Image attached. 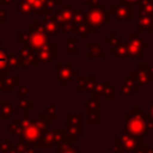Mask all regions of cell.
I'll return each mask as SVG.
<instances>
[{"label": "cell", "instance_id": "cell-1", "mask_svg": "<svg viewBox=\"0 0 153 153\" xmlns=\"http://www.w3.org/2000/svg\"><path fill=\"white\" fill-rule=\"evenodd\" d=\"M126 118V130L129 134L135 136H143L149 133V118L141 108H133L131 112L127 114Z\"/></svg>", "mask_w": 153, "mask_h": 153}, {"label": "cell", "instance_id": "cell-2", "mask_svg": "<svg viewBox=\"0 0 153 153\" xmlns=\"http://www.w3.org/2000/svg\"><path fill=\"white\" fill-rule=\"evenodd\" d=\"M110 19L111 16L109 11L102 4L90 7L84 13V23L87 25L90 32H99V29Z\"/></svg>", "mask_w": 153, "mask_h": 153}, {"label": "cell", "instance_id": "cell-3", "mask_svg": "<svg viewBox=\"0 0 153 153\" xmlns=\"http://www.w3.org/2000/svg\"><path fill=\"white\" fill-rule=\"evenodd\" d=\"M141 146H142V136L131 135L126 129H123L121 131V134H118L116 136V146L115 147H118L123 152L133 153L136 148H139Z\"/></svg>", "mask_w": 153, "mask_h": 153}, {"label": "cell", "instance_id": "cell-4", "mask_svg": "<svg viewBox=\"0 0 153 153\" xmlns=\"http://www.w3.org/2000/svg\"><path fill=\"white\" fill-rule=\"evenodd\" d=\"M124 45L127 48V53H128V57L130 59H137L141 60L142 59V50L145 48H148L149 44L147 42H143L140 37H137V32L133 31L130 37L124 42Z\"/></svg>", "mask_w": 153, "mask_h": 153}, {"label": "cell", "instance_id": "cell-5", "mask_svg": "<svg viewBox=\"0 0 153 153\" xmlns=\"http://www.w3.org/2000/svg\"><path fill=\"white\" fill-rule=\"evenodd\" d=\"M131 78L137 86H147L153 81V65H137L131 71Z\"/></svg>", "mask_w": 153, "mask_h": 153}, {"label": "cell", "instance_id": "cell-6", "mask_svg": "<svg viewBox=\"0 0 153 153\" xmlns=\"http://www.w3.org/2000/svg\"><path fill=\"white\" fill-rule=\"evenodd\" d=\"M67 128L68 140H76L78 136L82 135V114H68Z\"/></svg>", "mask_w": 153, "mask_h": 153}, {"label": "cell", "instance_id": "cell-7", "mask_svg": "<svg viewBox=\"0 0 153 153\" xmlns=\"http://www.w3.org/2000/svg\"><path fill=\"white\" fill-rule=\"evenodd\" d=\"M109 13L111 17L115 18V20L121 22V20H127L131 22V6L129 5H111Z\"/></svg>", "mask_w": 153, "mask_h": 153}, {"label": "cell", "instance_id": "cell-8", "mask_svg": "<svg viewBox=\"0 0 153 153\" xmlns=\"http://www.w3.org/2000/svg\"><path fill=\"white\" fill-rule=\"evenodd\" d=\"M56 72H57V75H59V79L62 86H66V84L71 81L74 75L78 74V71L73 69L71 65H59L56 66Z\"/></svg>", "mask_w": 153, "mask_h": 153}, {"label": "cell", "instance_id": "cell-9", "mask_svg": "<svg viewBox=\"0 0 153 153\" xmlns=\"http://www.w3.org/2000/svg\"><path fill=\"white\" fill-rule=\"evenodd\" d=\"M93 94L97 96H104L106 98H114L116 96V92L114 90V87L111 86V82L109 80H102V81H97L94 90H93Z\"/></svg>", "mask_w": 153, "mask_h": 153}, {"label": "cell", "instance_id": "cell-10", "mask_svg": "<svg viewBox=\"0 0 153 153\" xmlns=\"http://www.w3.org/2000/svg\"><path fill=\"white\" fill-rule=\"evenodd\" d=\"M139 86L135 82V80L129 76L127 79H124V81L122 82V86H121V93L123 97H130L133 93H135L137 91Z\"/></svg>", "mask_w": 153, "mask_h": 153}, {"label": "cell", "instance_id": "cell-11", "mask_svg": "<svg viewBox=\"0 0 153 153\" xmlns=\"http://www.w3.org/2000/svg\"><path fill=\"white\" fill-rule=\"evenodd\" d=\"M88 47V54H87V59L90 60H94V59H99V60H103L105 59V55H104V51L100 47L99 43H96V42H90L87 44Z\"/></svg>", "mask_w": 153, "mask_h": 153}, {"label": "cell", "instance_id": "cell-12", "mask_svg": "<svg viewBox=\"0 0 153 153\" xmlns=\"http://www.w3.org/2000/svg\"><path fill=\"white\" fill-rule=\"evenodd\" d=\"M153 32V19L149 16H139L137 18V30L136 32Z\"/></svg>", "mask_w": 153, "mask_h": 153}, {"label": "cell", "instance_id": "cell-13", "mask_svg": "<svg viewBox=\"0 0 153 153\" xmlns=\"http://www.w3.org/2000/svg\"><path fill=\"white\" fill-rule=\"evenodd\" d=\"M139 16H149L153 17V0H140L137 4Z\"/></svg>", "mask_w": 153, "mask_h": 153}, {"label": "cell", "instance_id": "cell-14", "mask_svg": "<svg viewBox=\"0 0 153 153\" xmlns=\"http://www.w3.org/2000/svg\"><path fill=\"white\" fill-rule=\"evenodd\" d=\"M72 17H73V8L71 6H63L56 13V19L60 23V25L68 23V22H72Z\"/></svg>", "mask_w": 153, "mask_h": 153}, {"label": "cell", "instance_id": "cell-15", "mask_svg": "<svg viewBox=\"0 0 153 153\" xmlns=\"http://www.w3.org/2000/svg\"><path fill=\"white\" fill-rule=\"evenodd\" d=\"M82 108L86 109L88 112H98L99 114V96L93 94V98L86 100L82 104Z\"/></svg>", "mask_w": 153, "mask_h": 153}, {"label": "cell", "instance_id": "cell-16", "mask_svg": "<svg viewBox=\"0 0 153 153\" xmlns=\"http://www.w3.org/2000/svg\"><path fill=\"white\" fill-rule=\"evenodd\" d=\"M110 53L111 54H115V56L118 60H123V59H127L128 57V53H127V48H126L124 43H121L116 48H111L110 49Z\"/></svg>", "mask_w": 153, "mask_h": 153}, {"label": "cell", "instance_id": "cell-17", "mask_svg": "<svg viewBox=\"0 0 153 153\" xmlns=\"http://www.w3.org/2000/svg\"><path fill=\"white\" fill-rule=\"evenodd\" d=\"M59 153H81L75 146L71 145L68 141H65V142H61L59 145Z\"/></svg>", "mask_w": 153, "mask_h": 153}, {"label": "cell", "instance_id": "cell-18", "mask_svg": "<svg viewBox=\"0 0 153 153\" xmlns=\"http://www.w3.org/2000/svg\"><path fill=\"white\" fill-rule=\"evenodd\" d=\"M54 48H55V44H50L49 47L44 48L42 51H41V59L42 61L45 63L48 62L49 60L54 59Z\"/></svg>", "mask_w": 153, "mask_h": 153}, {"label": "cell", "instance_id": "cell-19", "mask_svg": "<svg viewBox=\"0 0 153 153\" xmlns=\"http://www.w3.org/2000/svg\"><path fill=\"white\" fill-rule=\"evenodd\" d=\"M66 43H67V53L68 54H76L78 53V38L68 37Z\"/></svg>", "mask_w": 153, "mask_h": 153}, {"label": "cell", "instance_id": "cell-20", "mask_svg": "<svg viewBox=\"0 0 153 153\" xmlns=\"http://www.w3.org/2000/svg\"><path fill=\"white\" fill-rule=\"evenodd\" d=\"M104 42L105 43H109L112 48H116L117 45H120L122 42H121V39L117 37V35H116V32L115 31H111L110 32V35L108 36V37H105L104 38Z\"/></svg>", "mask_w": 153, "mask_h": 153}, {"label": "cell", "instance_id": "cell-21", "mask_svg": "<svg viewBox=\"0 0 153 153\" xmlns=\"http://www.w3.org/2000/svg\"><path fill=\"white\" fill-rule=\"evenodd\" d=\"M47 30L49 31V33L55 35L60 30V24L54 18H49V20H47Z\"/></svg>", "mask_w": 153, "mask_h": 153}, {"label": "cell", "instance_id": "cell-22", "mask_svg": "<svg viewBox=\"0 0 153 153\" xmlns=\"http://www.w3.org/2000/svg\"><path fill=\"white\" fill-rule=\"evenodd\" d=\"M73 31L76 32V35H79V36H81V37H86V38L88 37V33H90L88 27H87V25H86L85 23L74 26V30H73Z\"/></svg>", "mask_w": 153, "mask_h": 153}, {"label": "cell", "instance_id": "cell-23", "mask_svg": "<svg viewBox=\"0 0 153 153\" xmlns=\"http://www.w3.org/2000/svg\"><path fill=\"white\" fill-rule=\"evenodd\" d=\"M96 82H97V80L94 79V76H93V75H88L87 80H86V81H85V84H84L82 91L93 92V90H94V86H96Z\"/></svg>", "mask_w": 153, "mask_h": 153}, {"label": "cell", "instance_id": "cell-24", "mask_svg": "<svg viewBox=\"0 0 153 153\" xmlns=\"http://www.w3.org/2000/svg\"><path fill=\"white\" fill-rule=\"evenodd\" d=\"M72 22L75 25H80L84 23V12L76 10V11H73V17H72Z\"/></svg>", "mask_w": 153, "mask_h": 153}, {"label": "cell", "instance_id": "cell-25", "mask_svg": "<svg viewBox=\"0 0 153 153\" xmlns=\"http://www.w3.org/2000/svg\"><path fill=\"white\" fill-rule=\"evenodd\" d=\"M88 124L91 126H98L99 124V117L98 112H88Z\"/></svg>", "mask_w": 153, "mask_h": 153}, {"label": "cell", "instance_id": "cell-26", "mask_svg": "<svg viewBox=\"0 0 153 153\" xmlns=\"http://www.w3.org/2000/svg\"><path fill=\"white\" fill-rule=\"evenodd\" d=\"M60 27L62 29V31H65V32H69V31H73V30H74V24H73V22H68V23L61 24Z\"/></svg>", "mask_w": 153, "mask_h": 153}, {"label": "cell", "instance_id": "cell-27", "mask_svg": "<svg viewBox=\"0 0 153 153\" xmlns=\"http://www.w3.org/2000/svg\"><path fill=\"white\" fill-rule=\"evenodd\" d=\"M86 79L82 75H78V92H82V87L85 84Z\"/></svg>", "mask_w": 153, "mask_h": 153}, {"label": "cell", "instance_id": "cell-28", "mask_svg": "<svg viewBox=\"0 0 153 153\" xmlns=\"http://www.w3.org/2000/svg\"><path fill=\"white\" fill-rule=\"evenodd\" d=\"M147 116L153 121V103L148 104V110H147Z\"/></svg>", "mask_w": 153, "mask_h": 153}, {"label": "cell", "instance_id": "cell-29", "mask_svg": "<svg viewBox=\"0 0 153 153\" xmlns=\"http://www.w3.org/2000/svg\"><path fill=\"white\" fill-rule=\"evenodd\" d=\"M84 4H90L91 5V7L92 6H97V5H99L100 2H99V0H81Z\"/></svg>", "mask_w": 153, "mask_h": 153}, {"label": "cell", "instance_id": "cell-30", "mask_svg": "<svg viewBox=\"0 0 153 153\" xmlns=\"http://www.w3.org/2000/svg\"><path fill=\"white\" fill-rule=\"evenodd\" d=\"M140 0H121V2L123 4V5H129V6H131V5H136L137 2H139Z\"/></svg>", "mask_w": 153, "mask_h": 153}, {"label": "cell", "instance_id": "cell-31", "mask_svg": "<svg viewBox=\"0 0 153 153\" xmlns=\"http://www.w3.org/2000/svg\"><path fill=\"white\" fill-rule=\"evenodd\" d=\"M145 153H153V147L152 146H142Z\"/></svg>", "mask_w": 153, "mask_h": 153}, {"label": "cell", "instance_id": "cell-32", "mask_svg": "<svg viewBox=\"0 0 153 153\" xmlns=\"http://www.w3.org/2000/svg\"><path fill=\"white\" fill-rule=\"evenodd\" d=\"M111 149H114V151H115V153H127V152H123L122 149H120L118 147H115V148H114V147H111Z\"/></svg>", "mask_w": 153, "mask_h": 153}, {"label": "cell", "instance_id": "cell-33", "mask_svg": "<svg viewBox=\"0 0 153 153\" xmlns=\"http://www.w3.org/2000/svg\"><path fill=\"white\" fill-rule=\"evenodd\" d=\"M133 153H145V152H143V148H142V146H141V147L136 148V149H135Z\"/></svg>", "mask_w": 153, "mask_h": 153}, {"label": "cell", "instance_id": "cell-34", "mask_svg": "<svg viewBox=\"0 0 153 153\" xmlns=\"http://www.w3.org/2000/svg\"><path fill=\"white\" fill-rule=\"evenodd\" d=\"M4 61H5V57H4V56H0V65H1Z\"/></svg>", "mask_w": 153, "mask_h": 153}, {"label": "cell", "instance_id": "cell-35", "mask_svg": "<svg viewBox=\"0 0 153 153\" xmlns=\"http://www.w3.org/2000/svg\"><path fill=\"white\" fill-rule=\"evenodd\" d=\"M105 153H111V151H106V152H105Z\"/></svg>", "mask_w": 153, "mask_h": 153}, {"label": "cell", "instance_id": "cell-36", "mask_svg": "<svg viewBox=\"0 0 153 153\" xmlns=\"http://www.w3.org/2000/svg\"><path fill=\"white\" fill-rule=\"evenodd\" d=\"M152 19H153V17H152Z\"/></svg>", "mask_w": 153, "mask_h": 153}]
</instances>
